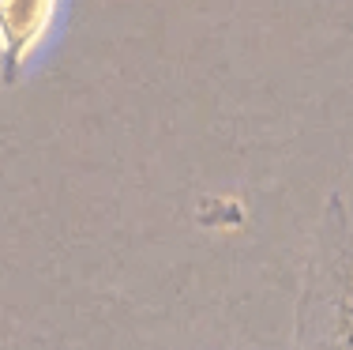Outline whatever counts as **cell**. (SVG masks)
Segmentation results:
<instances>
[{
    "mask_svg": "<svg viewBox=\"0 0 353 350\" xmlns=\"http://www.w3.org/2000/svg\"><path fill=\"white\" fill-rule=\"evenodd\" d=\"M290 350H353V215L331 193L301 275Z\"/></svg>",
    "mask_w": 353,
    "mask_h": 350,
    "instance_id": "6da1fadb",
    "label": "cell"
},
{
    "mask_svg": "<svg viewBox=\"0 0 353 350\" xmlns=\"http://www.w3.org/2000/svg\"><path fill=\"white\" fill-rule=\"evenodd\" d=\"M61 0H0V83H15L53 35Z\"/></svg>",
    "mask_w": 353,
    "mask_h": 350,
    "instance_id": "7a4b0ae2",
    "label": "cell"
}]
</instances>
